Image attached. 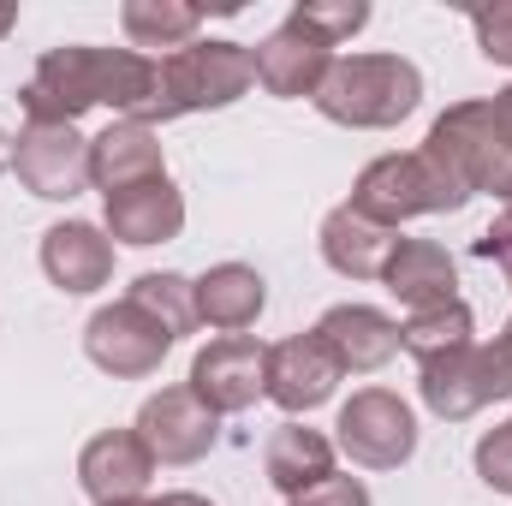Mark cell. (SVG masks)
<instances>
[{"label":"cell","mask_w":512,"mask_h":506,"mask_svg":"<svg viewBox=\"0 0 512 506\" xmlns=\"http://www.w3.org/2000/svg\"><path fill=\"white\" fill-rule=\"evenodd\" d=\"M256 84L251 48L227 36H197L179 54H161V120L179 114H221L245 102Z\"/></svg>","instance_id":"obj_4"},{"label":"cell","mask_w":512,"mask_h":506,"mask_svg":"<svg viewBox=\"0 0 512 506\" xmlns=\"http://www.w3.org/2000/svg\"><path fill=\"white\" fill-rule=\"evenodd\" d=\"M12 30H18V6H12V0H0V42H6Z\"/></svg>","instance_id":"obj_33"},{"label":"cell","mask_w":512,"mask_h":506,"mask_svg":"<svg viewBox=\"0 0 512 506\" xmlns=\"http://www.w3.org/2000/svg\"><path fill=\"white\" fill-rule=\"evenodd\" d=\"M340 358L328 352V340L310 328V334H286L280 346H268V399L286 411V417H304L316 405L334 399L340 387Z\"/></svg>","instance_id":"obj_14"},{"label":"cell","mask_w":512,"mask_h":506,"mask_svg":"<svg viewBox=\"0 0 512 506\" xmlns=\"http://www.w3.org/2000/svg\"><path fill=\"white\" fill-rule=\"evenodd\" d=\"M179 340L167 334V322H155L137 298H114L84 322V358L114 381H143L161 370V358Z\"/></svg>","instance_id":"obj_8"},{"label":"cell","mask_w":512,"mask_h":506,"mask_svg":"<svg viewBox=\"0 0 512 506\" xmlns=\"http://www.w3.org/2000/svg\"><path fill=\"white\" fill-rule=\"evenodd\" d=\"M215 417L251 411L256 399H268V346L251 334H221L191 358V381H185Z\"/></svg>","instance_id":"obj_10"},{"label":"cell","mask_w":512,"mask_h":506,"mask_svg":"<svg viewBox=\"0 0 512 506\" xmlns=\"http://www.w3.org/2000/svg\"><path fill=\"white\" fill-rule=\"evenodd\" d=\"M78 483L96 506H143L155 483V453L137 429H102L78 453Z\"/></svg>","instance_id":"obj_12"},{"label":"cell","mask_w":512,"mask_h":506,"mask_svg":"<svg viewBox=\"0 0 512 506\" xmlns=\"http://www.w3.org/2000/svg\"><path fill=\"white\" fill-rule=\"evenodd\" d=\"M126 298H137L155 322H167V334L173 340H185L191 328H197V280H185V274H173V268H149V274H137L126 286Z\"/></svg>","instance_id":"obj_25"},{"label":"cell","mask_w":512,"mask_h":506,"mask_svg":"<svg viewBox=\"0 0 512 506\" xmlns=\"http://www.w3.org/2000/svg\"><path fill=\"white\" fill-rule=\"evenodd\" d=\"M334 447L364 471H399L417 453V411L393 387H358L334 417Z\"/></svg>","instance_id":"obj_6"},{"label":"cell","mask_w":512,"mask_h":506,"mask_svg":"<svg viewBox=\"0 0 512 506\" xmlns=\"http://www.w3.org/2000/svg\"><path fill=\"white\" fill-rule=\"evenodd\" d=\"M489 120H495V131H501V143H507V155H512V84H507V90H495Z\"/></svg>","instance_id":"obj_30"},{"label":"cell","mask_w":512,"mask_h":506,"mask_svg":"<svg viewBox=\"0 0 512 506\" xmlns=\"http://www.w3.org/2000/svg\"><path fill=\"white\" fill-rule=\"evenodd\" d=\"M120 30H126V42L137 54H149V48L179 54L185 42H197L203 12H197L191 0H126V6H120Z\"/></svg>","instance_id":"obj_23"},{"label":"cell","mask_w":512,"mask_h":506,"mask_svg":"<svg viewBox=\"0 0 512 506\" xmlns=\"http://www.w3.org/2000/svg\"><path fill=\"white\" fill-rule=\"evenodd\" d=\"M143 447L155 453V465H197L215 441H221V417L179 381V387H161L137 405V423Z\"/></svg>","instance_id":"obj_11"},{"label":"cell","mask_w":512,"mask_h":506,"mask_svg":"<svg viewBox=\"0 0 512 506\" xmlns=\"http://www.w3.org/2000/svg\"><path fill=\"white\" fill-rule=\"evenodd\" d=\"M18 108L24 126H78L90 108H114V120L161 126V60L137 48L60 42L24 78Z\"/></svg>","instance_id":"obj_1"},{"label":"cell","mask_w":512,"mask_h":506,"mask_svg":"<svg viewBox=\"0 0 512 506\" xmlns=\"http://www.w3.org/2000/svg\"><path fill=\"white\" fill-rule=\"evenodd\" d=\"M167 173V149H161V131L143 126V120H114L108 131L90 137V191L114 197L126 185L143 179H161Z\"/></svg>","instance_id":"obj_17"},{"label":"cell","mask_w":512,"mask_h":506,"mask_svg":"<svg viewBox=\"0 0 512 506\" xmlns=\"http://www.w3.org/2000/svg\"><path fill=\"white\" fill-rule=\"evenodd\" d=\"M143 506H215V501H203L191 489H173V495H155V501H143Z\"/></svg>","instance_id":"obj_31"},{"label":"cell","mask_w":512,"mask_h":506,"mask_svg":"<svg viewBox=\"0 0 512 506\" xmlns=\"http://www.w3.org/2000/svg\"><path fill=\"white\" fill-rule=\"evenodd\" d=\"M471 30H477V54H483V60L512 66V0L477 6V12H471Z\"/></svg>","instance_id":"obj_28"},{"label":"cell","mask_w":512,"mask_h":506,"mask_svg":"<svg viewBox=\"0 0 512 506\" xmlns=\"http://www.w3.org/2000/svg\"><path fill=\"white\" fill-rule=\"evenodd\" d=\"M334 435H322V429H310V423H298V417H286L268 441H262V477H268V489L274 495H304L310 483H322V477H334Z\"/></svg>","instance_id":"obj_21"},{"label":"cell","mask_w":512,"mask_h":506,"mask_svg":"<svg viewBox=\"0 0 512 506\" xmlns=\"http://www.w3.org/2000/svg\"><path fill=\"white\" fill-rule=\"evenodd\" d=\"M286 18L304 24L310 36H322L328 48H340V42H352V36L370 24V6H364V0H298Z\"/></svg>","instance_id":"obj_26"},{"label":"cell","mask_w":512,"mask_h":506,"mask_svg":"<svg viewBox=\"0 0 512 506\" xmlns=\"http://www.w3.org/2000/svg\"><path fill=\"white\" fill-rule=\"evenodd\" d=\"M501 209H507V215H512V179H507V191H501Z\"/></svg>","instance_id":"obj_35"},{"label":"cell","mask_w":512,"mask_h":506,"mask_svg":"<svg viewBox=\"0 0 512 506\" xmlns=\"http://www.w3.org/2000/svg\"><path fill=\"white\" fill-rule=\"evenodd\" d=\"M471 340H477V316H471L465 298L435 304V310H417V316H405V328H399V352H411L417 364H429V358H441V352H459V346H471Z\"/></svg>","instance_id":"obj_24"},{"label":"cell","mask_w":512,"mask_h":506,"mask_svg":"<svg viewBox=\"0 0 512 506\" xmlns=\"http://www.w3.org/2000/svg\"><path fill=\"white\" fill-rule=\"evenodd\" d=\"M417 399L441 423H471L495 399H512V381L501 370V358H495V346L471 340L459 352H441V358L417 364Z\"/></svg>","instance_id":"obj_7"},{"label":"cell","mask_w":512,"mask_h":506,"mask_svg":"<svg viewBox=\"0 0 512 506\" xmlns=\"http://www.w3.org/2000/svg\"><path fill=\"white\" fill-rule=\"evenodd\" d=\"M12 173L42 203H72L90 191V137L78 126H18Z\"/></svg>","instance_id":"obj_9"},{"label":"cell","mask_w":512,"mask_h":506,"mask_svg":"<svg viewBox=\"0 0 512 506\" xmlns=\"http://www.w3.org/2000/svg\"><path fill=\"white\" fill-rule=\"evenodd\" d=\"M286 506H376L370 501V489H364V477H322V483H310L304 495H292Z\"/></svg>","instance_id":"obj_29"},{"label":"cell","mask_w":512,"mask_h":506,"mask_svg":"<svg viewBox=\"0 0 512 506\" xmlns=\"http://www.w3.org/2000/svg\"><path fill=\"white\" fill-rule=\"evenodd\" d=\"M316 334L328 340V352L352 376H376L399 358V322L376 304H334V310H322Z\"/></svg>","instance_id":"obj_18"},{"label":"cell","mask_w":512,"mask_h":506,"mask_svg":"<svg viewBox=\"0 0 512 506\" xmlns=\"http://www.w3.org/2000/svg\"><path fill=\"white\" fill-rule=\"evenodd\" d=\"M423 102V72L405 54H334L316 114L346 131H393Z\"/></svg>","instance_id":"obj_2"},{"label":"cell","mask_w":512,"mask_h":506,"mask_svg":"<svg viewBox=\"0 0 512 506\" xmlns=\"http://www.w3.org/2000/svg\"><path fill=\"white\" fill-rule=\"evenodd\" d=\"M6 167H12V137L0 131V173H6Z\"/></svg>","instance_id":"obj_34"},{"label":"cell","mask_w":512,"mask_h":506,"mask_svg":"<svg viewBox=\"0 0 512 506\" xmlns=\"http://www.w3.org/2000/svg\"><path fill=\"white\" fill-rule=\"evenodd\" d=\"M382 286L393 292V304L405 316H417V310H435V304L459 298V262L435 239H399V251L387 256L382 268Z\"/></svg>","instance_id":"obj_19"},{"label":"cell","mask_w":512,"mask_h":506,"mask_svg":"<svg viewBox=\"0 0 512 506\" xmlns=\"http://www.w3.org/2000/svg\"><path fill=\"white\" fill-rule=\"evenodd\" d=\"M262 310H268V280L251 262H215L197 274V328L245 334V328H256Z\"/></svg>","instance_id":"obj_22"},{"label":"cell","mask_w":512,"mask_h":506,"mask_svg":"<svg viewBox=\"0 0 512 506\" xmlns=\"http://www.w3.org/2000/svg\"><path fill=\"white\" fill-rule=\"evenodd\" d=\"M489 346H495V358H501V370H507V381H512V322L495 334V340H489Z\"/></svg>","instance_id":"obj_32"},{"label":"cell","mask_w":512,"mask_h":506,"mask_svg":"<svg viewBox=\"0 0 512 506\" xmlns=\"http://www.w3.org/2000/svg\"><path fill=\"white\" fill-rule=\"evenodd\" d=\"M507 286H512V262H507Z\"/></svg>","instance_id":"obj_36"},{"label":"cell","mask_w":512,"mask_h":506,"mask_svg":"<svg viewBox=\"0 0 512 506\" xmlns=\"http://www.w3.org/2000/svg\"><path fill=\"white\" fill-rule=\"evenodd\" d=\"M102 233L114 245H131V251L179 239L185 233V191L161 173V179H143V185H126V191L102 197Z\"/></svg>","instance_id":"obj_15"},{"label":"cell","mask_w":512,"mask_h":506,"mask_svg":"<svg viewBox=\"0 0 512 506\" xmlns=\"http://www.w3.org/2000/svg\"><path fill=\"white\" fill-rule=\"evenodd\" d=\"M346 203L358 215H370V221H382V227L399 233L417 215H459L471 203V191L453 173H441L423 149H393V155H376L358 173V185H352Z\"/></svg>","instance_id":"obj_3"},{"label":"cell","mask_w":512,"mask_h":506,"mask_svg":"<svg viewBox=\"0 0 512 506\" xmlns=\"http://www.w3.org/2000/svg\"><path fill=\"white\" fill-rule=\"evenodd\" d=\"M251 66H256V84L274 102H316V90H322V78L334 66V48L286 18L280 30H268L251 48Z\"/></svg>","instance_id":"obj_13"},{"label":"cell","mask_w":512,"mask_h":506,"mask_svg":"<svg viewBox=\"0 0 512 506\" xmlns=\"http://www.w3.org/2000/svg\"><path fill=\"white\" fill-rule=\"evenodd\" d=\"M471 465H477V477H483L495 495H507V501H512V417L477 435V453H471Z\"/></svg>","instance_id":"obj_27"},{"label":"cell","mask_w":512,"mask_h":506,"mask_svg":"<svg viewBox=\"0 0 512 506\" xmlns=\"http://www.w3.org/2000/svg\"><path fill=\"white\" fill-rule=\"evenodd\" d=\"M423 155L441 167V173H453L471 197H501L512 179V155L507 143H501V131L489 120V102H453L429 137H423Z\"/></svg>","instance_id":"obj_5"},{"label":"cell","mask_w":512,"mask_h":506,"mask_svg":"<svg viewBox=\"0 0 512 506\" xmlns=\"http://www.w3.org/2000/svg\"><path fill=\"white\" fill-rule=\"evenodd\" d=\"M316 245H322V262H328L340 280H382L387 256L399 251V233L382 227V221H370V215H358L352 203H334V209L322 215Z\"/></svg>","instance_id":"obj_20"},{"label":"cell","mask_w":512,"mask_h":506,"mask_svg":"<svg viewBox=\"0 0 512 506\" xmlns=\"http://www.w3.org/2000/svg\"><path fill=\"white\" fill-rule=\"evenodd\" d=\"M42 274L66 298H90L114 280V239L96 221H54L42 233Z\"/></svg>","instance_id":"obj_16"}]
</instances>
